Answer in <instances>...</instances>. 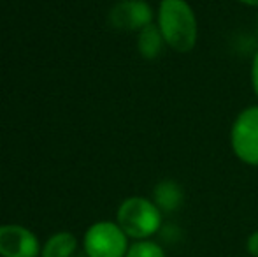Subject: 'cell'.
I'll return each instance as SVG.
<instances>
[{
  "mask_svg": "<svg viewBox=\"0 0 258 257\" xmlns=\"http://www.w3.org/2000/svg\"><path fill=\"white\" fill-rule=\"evenodd\" d=\"M39 240L30 229L18 224L0 226V255L2 257H37L41 254Z\"/></svg>",
  "mask_w": 258,
  "mask_h": 257,
  "instance_id": "6",
  "label": "cell"
},
{
  "mask_svg": "<svg viewBox=\"0 0 258 257\" xmlns=\"http://www.w3.org/2000/svg\"><path fill=\"white\" fill-rule=\"evenodd\" d=\"M116 222L128 238L148 240L162 229V212L151 199L134 195L119 204Z\"/></svg>",
  "mask_w": 258,
  "mask_h": 257,
  "instance_id": "2",
  "label": "cell"
},
{
  "mask_svg": "<svg viewBox=\"0 0 258 257\" xmlns=\"http://www.w3.org/2000/svg\"><path fill=\"white\" fill-rule=\"evenodd\" d=\"M153 202L162 213H172L183 206L184 190L176 180H162L153 189Z\"/></svg>",
  "mask_w": 258,
  "mask_h": 257,
  "instance_id": "7",
  "label": "cell"
},
{
  "mask_svg": "<svg viewBox=\"0 0 258 257\" xmlns=\"http://www.w3.org/2000/svg\"><path fill=\"white\" fill-rule=\"evenodd\" d=\"M78 257H88V255H78Z\"/></svg>",
  "mask_w": 258,
  "mask_h": 257,
  "instance_id": "15",
  "label": "cell"
},
{
  "mask_svg": "<svg viewBox=\"0 0 258 257\" xmlns=\"http://www.w3.org/2000/svg\"><path fill=\"white\" fill-rule=\"evenodd\" d=\"M78 248V240L72 233L61 231L53 236L48 238L44 245H42L41 255L42 257H72Z\"/></svg>",
  "mask_w": 258,
  "mask_h": 257,
  "instance_id": "9",
  "label": "cell"
},
{
  "mask_svg": "<svg viewBox=\"0 0 258 257\" xmlns=\"http://www.w3.org/2000/svg\"><path fill=\"white\" fill-rule=\"evenodd\" d=\"M158 28L165 44L176 53H190L199 39V21L186 0H162Z\"/></svg>",
  "mask_w": 258,
  "mask_h": 257,
  "instance_id": "1",
  "label": "cell"
},
{
  "mask_svg": "<svg viewBox=\"0 0 258 257\" xmlns=\"http://www.w3.org/2000/svg\"><path fill=\"white\" fill-rule=\"evenodd\" d=\"M230 146L241 162L258 168V106H249L235 117Z\"/></svg>",
  "mask_w": 258,
  "mask_h": 257,
  "instance_id": "4",
  "label": "cell"
},
{
  "mask_svg": "<svg viewBox=\"0 0 258 257\" xmlns=\"http://www.w3.org/2000/svg\"><path fill=\"white\" fill-rule=\"evenodd\" d=\"M85 252L88 257H125L128 252V236L118 222H95L85 233Z\"/></svg>",
  "mask_w": 258,
  "mask_h": 257,
  "instance_id": "3",
  "label": "cell"
},
{
  "mask_svg": "<svg viewBox=\"0 0 258 257\" xmlns=\"http://www.w3.org/2000/svg\"><path fill=\"white\" fill-rule=\"evenodd\" d=\"M246 248H248L249 255L258 257V229L255 233H251L248 236V241H246Z\"/></svg>",
  "mask_w": 258,
  "mask_h": 257,
  "instance_id": "12",
  "label": "cell"
},
{
  "mask_svg": "<svg viewBox=\"0 0 258 257\" xmlns=\"http://www.w3.org/2000/svg\"><path fill=\"white\" fill-rule=\"evenodd\" d=\"M249 76H251V86H253V92L258 97V52L253 55L251 59V71H249Z\"/></svg>",
  "mask_w": 258,
  "mask_h": 257,
  "instance_id": "11",
  "label": "cell"
},
{
  "mask_svg": "<svg viewBox=\"0 0 258 257\" xmlns=\"http://www.w3.org/2000/svg\"><path fill=\"white\" fill-rule=\"evenodd\" d=\"M125 257H165V252L158 243L151 240H139L128 247Z\"/></svg>",
  "mask_w": 258,
  "mask_h": 257,
  "instance_id": "10",
  "label": "cell"
},
{
  "mask_svg": "<svg viewBox=\"0 0 258 257\" xmlns=\"http://www.w3.org/2000/svg\"><path fill=\"white\" fill-rule=\"evenodd\" d=\"M237 2L244 4V6H249V7H258V0H237Z\"/></svg>",
  "mask_w": 258,
  "mask_h": 257,
  "instance_id": "13",
  "label": "cell"
},
{
  "mask_svg": "<svg viewBox=\"0 0 258 257\" xmlns=\"http://www.w3.org/2000/svg\"><path fill=\"white\" fill-rule=\"evenodd\" d=\"M256 32H258V20H256Z\"/></svg>",
  "mask_w": 258,
  "mask_h": 257,
  "instance_id": "14",
  "label": "cell"
},
{
  "mask_svg": "<svg viewBox=\"0 0 258 257\" xmlns=\"http://www.w3.org/2000/svg\"><path fill=\"white\" fill-rule=\"evenodd\" d=\"M163 46H165V41H163L158 25L155 23L148 25L137 35V49H139L141 57L146 60H155L162 53Z\"/></svg>",
  "mask_w": 258,
  "mask_h": 257,
  "instance_id": "8",
  "label": "cell"
},
{
  "mask_svg": "<svg viewBox=\"0 0 258 257\" xmlns=\"http://www.w3.org/2000/svg\"><path fill=\"white\" fill-rule=\"evenodd\" d=\"M109 23L116 30L139 34L153 23V9L146 0H121L109 13Z\"/></svg>",
  "mask_w": 258,
  "mask_h": 257,
  "instance_id": "5",
  "label": "cell"
}]
</instances>
